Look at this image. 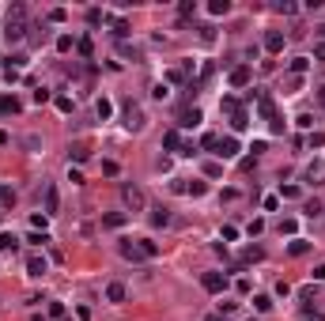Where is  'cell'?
Instances as JSON below:
<instances>
[{
  "label": "cell",
  "instance_id": "obj_43",
  "mask_svg": "<svg viewBox=\"0 0 325 321\" xmlns=\"http://www.w3.org/2000/svg\"><path fill=\"white\" fill-rule=\"evenodd\" d=\"M200 38H204V42H212V38H216V27L204 23V27H200Z\"/></svg>",
  "mask_w": 325,
  "mask_h": 321
},
{
  "label": "cell",
  "instance_id": "obj_6",
  "mask_svg": "<svg viewBox=\"0 0 325 321\" xmlns=\"http://www.w3.org/2000/svg\"><path fill=\"white\" fill-rule=\"evenodd\" d=\"M118 254L125 257V261H148L144 249H140V242H132V238H121V242H118Z\"/></svg>",
  "mask_w": 325,
  "mask_h": 321
},
{
  "label": "cell",
  "instance_id": "obj_30",
  "mask_svg": "<svg viewBox=\"0 0 325 321\" xmlns=\"http://www.w3.org/2000/svg\"><path fill=\"white\" fill-rule=\"evenodd\" d=\"M307 68H310V57H295V61H291V72L295 76H303Z\"/></svg>",
  "mask_w": 325,
  "mask_h": 321
},
{
  "label": "cell",
  "instance_id": "obj_21",
  "mask_svg": "<svg viewBox=\"0 0 325 321\" xmlns=\"http://www.w3.org/2000/svg\"><path fill=\"white\" fill-rule=\"evenodd\" d=\"M68 155H72L76 163H83V159H91V148H87V144H72V148H68Z\"/></svg>",
  "mask_w": 325,
  "mask_h": 321
},
{
  "label": "cell",
  "instance_id": "obj_44",
  "mask_svg": "<svg viewBox=\"0 0 325 321\" xmlns=\"http://www.w3.org/2000/svg\"><path fill=\"white\" fill-rule=\"evenodd\" d=\"M151 95H155V99L163 102V99H167V95H170V91H167V83H155V87H151Z\"/></svg>",
  "mask_w": 325,
  "mask_h": 321
},
{
  "label": "cell",
  "instance_id": "obj_37",
  "mask_svg": "<svg viewBox=\"0 0 325 321\" xmlns=\"http://www.w3.org/2000/svg\"><path fill=\"white\" fill-rule=\"evenodd\" d=\"M0 204H4V208H12V204H15V193L8 186H0Z\"/></svg>",
  "mask_w": 325,
  "mask_h": 321
},
{
  "label": "cell",
  "instance_id": "obj_48",
  "mask_svg": "<svg viewBox=\"0 0 325 321\" xmlns=\"http://www.w3.org/2000/svg\"><path fill=\"white\" fill-rule=\"evenodd\" d=\"M27 242H31V246H45V242H50V235H38V231H34V235L27 238Z\"/></svg>",
  "mask_w": 325,
  "mask_h": 321
},
{
  "label": "cell",
  "instance_id": "obj_5",
  "mask_svg": "<svg viewBox=\"0 0 325 321\" xmlns=\"http://www.w3.org/2000/svg\"><path fill=\"white\" fill-rule=\"evenodd\" d=\"M219 159H235L238 151H242V144H238V136H219L216 140V148H212Z\"/></svg>",
  "mask_w": 325,
  "mask_h": 321
},
{
  "label": "cell",
  "instance_id": "obj_10",
  "mask_svg": "<svg viewBox=\"0 0 325 321\" xmlns=\"http://www.w3.org/2000/svg\"><path fill=\"white\" fill-rule=\"evenodd\" d=\"M250 80H253L250 64H238V68H231V87H246Z\"/></svg>",
  "mask_w": 325,
  "mask_h": 321
},
{
  "label": "cell",
  "instance_id": "obj_42",
  "mask_svg": "<svg viewBox=\"0 0 325 321\" xmlns=\"http://www.w3.org/2000/svg\"><path fill=\"white\" fill-rule=\"evenodd\" d=\"M204 174H208V178H219V174H223V167H219V163H204Z\"/></svg>",
  "mask_w": 325,
  "mask_h": 321
},
{
  "label": "cell",
  "instance_id": "obj_18",
  "mask_svg": "<svg viewBox=\"0 0 325 321\" xmlns=\"http://www.w3.org/2000/svg\"><path fill=\"white\" fill-rule=\"evenodd\" d=\"M15 249H19V238L4 231V235H0V254H15Z\"/></svg>",
  "mask_w": 325,
  "mask_h": 321
},
{
  "label": "cell",
  "instance_id": "obj_14",
  "mask_svg": "<svg viewBox=\"0 0 325 321\" xmlns=\"http://www.w3.org/2000/svg\"><path fill=\"white\" fill-rule=\"evenodd\" d=\"M125 212H110V216H102V227H110V231H121V227H125Z\"/></svg>",
  "mask_w": 325,
  "mask_h": 321
},
{
  "label": "cell",
  "instance_id": "obj_46",
  "mask_svg": "<svg viewBox=\"0 0 325 321\" xmlns=\"http://www.w3.org/2000/svg\"><path fill=\"white\" fill-rule=\"evenodd\" d=\"M310 148H325V132H310Z\"/></svg>",
  "mask_w": 325,
  "mask_h": 321
},
{
  "label": "cell",
  "instance_id": "obj_8",
  "mask_svg": "<svg viewBox=\"0 0 325 321\" xmlns=\"http://www.w3.org/2000/svg\"><path fill=\"white\" fill-rule=\"evenodd\" d=\"M19 110H23V102L15 95H0V118H15Z\"/></svg>",
  "mask_w": 325,
  "mask_h": 321
},
{
  "label": "cell",
  "instance_id": "obj_36",
  "mask_svg": "<svg viewBox=\"0 0 325 321\" xmlns=\"http://www.w3.org/2000/svg\"><path fill=\"white\" fill-rule=\"evenodd\" d=\"M185 80H189V76L181 72V68H170V72H167V83H185Z\"/></svg>",
  "mask_w": 325,
  "mask_h": 321
},
{
  "label": "cell",
  "instance_id": "obj_19",
  "mask_svg": "<svg viewBox=\"0 0 325 321\" xmlns=\"http://www.w3.org/2000/svg\"><path fill=\"white\" fill-rule=\"evenodd\" d=\"M106 299H110V303H125V284H110L106 287Z\"/></svg>",
  "mask_w": 325,
  "mask_h": 321
},
{
  "label": "cell",
  "instance_id": "obj_51",
  "mask_svg": "<svg viewBox=\"0 0 325 321\" xmlns=\"http://www.w3.org/2000/svg\"><path fill=\"white\" fill-rule=\"evenodd\" d=\"M34 102H38V106L50 102V91H45V87H38V91H34Z\"/></svg>",
  "mask_w": 325,
  "mask_h": 321
},
{
  "label": "cell",
  "instance_id": "obj_3",
  "mask_svg": "<svg viewBox=\"0 0 325 321\" xmlns=\"http://www.w3.org/2000/svg\"><path fill=\"white\" fill-rule=\"evenodd\" d=\"M148 125V118H144V110H140L136 102H125V129L129 132H140Z\"/></svg>",
  "mask_w": 325,
  "mask_h": 321
},
{
  "label": "cell",
  "instance_id": "obj_33",
  "mask_svg": "<svg viewBox=\"0 0 325 321\" xmlns=\"http://www.w3.org/2000/svg\"><path fill=\"white\" fill-rule=\"evenodd\" d=\"M140 249H144V257H159V246L151 238H140Z\"/></svg>",
  "mask_w": 325,
  "mask_h": 321
},
{
  "label": "cell",
  "instance_id": "obj_20",
  "mask_svg": "<svg viewBox=\"0 0 325 321\" xmlns=\"http://www.w3.org/2000/svg\"><path fill=\"white\" fill-rule=\"evenodd\" d=\"M219 110H223V113H238V110H242V102H238L235 95H223V102H219Z\"/></svg>",
  "mask_w": 325,
  "mask_h": 321
},
{
  "label": "cell",
  "instance_id": "obj_50",
  "mask_svg": "<svg viewBox=\"0 0 325 321\" xmlns=\"http://www.w3.org/2000/svg\"><path fill=\"white\" fill-rule=\"evenodd\" d=\"M50 317H64V303H50Z\"/></svg>",
  "mask_w": 325,
  "mask_h": 321
},
{
  "label": "cell",
  "instance_id": "obj_56",
  "mask_svg": "<svg viewBox=\"0 0 325 321\" xmlns=\"http://www.w3.org/2000/svg\"><path fill=\"white\" fill-rule=\"evenodd\" d=\"M314 34H318V42H325V23L318 27V31H314Z\"/></svg>",
  "mask_w": 325,
  "mask_h": 321
},
{
  "label": "cell",
  "instance_id": "obj_4",
  "mask_svg": "<svg viewBox=\"0 0 325 321\" xmlns=\"http://www.w3.org/2000/svg\"><path fill=\"white\" fill-rule=\"evenodd\" d=\"M200 287H204L208 295H223L227 291V276L223 272H204V276H200Z\"/></svg>",
  "mask_w": 325,
  "mask_h": 321
},
{
  "label": "cell",
  "instance_id": "obj_58",
  "mask_svg": "<svg viewBox=\"0 0 325 321\" xmlns=\"http://www.w3.org/2000/svg\"><path fill=\"white\" fill-rule=\"evenodd\" d=\"M318 99H321V102H325V87H318Z\"/></svg>",
  "mask_w": 325,
  "mask_h": 321
},
{
  "label": "cell",
  "instance_id": "obj_25",
  "mask_svg": "<svg viewBox=\"0 0 325 321\" xmlns=\"http://www.w3.org/2000/svg\"><path fill=\"white\" fill-rule=\"evenodd\" d=\"M151 223H155V227H167V223H170V212L167 208H151Z\"/></svg>",
  "mask_w": 325,
  "mask_h": 321
},
{
  "label": "cell",
  "instance_id": "obj_53",
  "mask_svg": "<svg viewBox=\"0 0 325 321\" xmlns=\"http://www.w3.org/2000/svg\"><path fill=\"white\" fill-rule=\"evenodd\" d=\"M314 57H318V61H325V42H314Z\"/></svg>",
  "mask_w": 325,
  "mask_h": 321
},
{
  "label": "cell",
  "instance_id": "obj_28",
  "mask_svg": "<svg viewBox=\"0 0 325 321\" xmlns=\"http://www.w3.org/2000/svg\"><path fill=\"white\" fill-rule=\"evenodd\" d=\"M178 15H181V19L197 15V0H181V4H178Z\"/></svg>",
  "mask_w": 325,
  "mask_h": 321
},
{
  "label": "cell",
  "instance_id": "obj_34",
  "mask_svg": "<svg viewBox=\"0 0 325 321\" xmlns=\"http://www.w3.org/2000/svg\"><path fill=\"white\" fill-rule=\"evenodd\" d=\"M261 257H265V249H261V246H250V249L242 254V261H246V265H250V261H261Z\"/></svg>",
  "mask_w": 325,
  "mask_h": 321
},
{
  "label": "cell",
  "instance_id": "obj_24",
  "mask_svg": "<svg viewBox=\"0 0 325 321\" xmlns=\"http://www.w3.org/2000/svg\"><path fill=\"white\" fill-rule=\"evenodd\" d=\"M185 193H189V197H204L208 186H204V181H189V178H185Z\"/></svg>",
  "mask_w": 325,
  "mask_h": 321
},
{
  "label": "cell",
  "instance_id": "obj_52",
  "mask_svg": "<svg viewBox=\"0 0 325 321\" xmlns=\"http://www.w3.org/2000/svg\"><path fill=\"white\" fill-rule=\"evenodd\" d=\"M76 50H80L83 57H91V38H83V42H76Z\"/></svg>",
  "mask_w": 325,
  "mask_h": 321
},
{
  "label": "cell",
  "instance_id": "obj_29",
  "mask_svg": "<svg viewBox=\"0 0 325 321\" xmlns=\"http://www.w3.org/2000/svg\"><path fill=\"white\" fill-rule=\"evenodd\" d=\"M272 8H276V12H280V15H295V12H299V8H295L291 0H276Z\"/></svg>",
  "mask_w": 325,
  "mask_h": 321
},
{
  "label": "cell",
  "instance_id": "obj_7",
  "mask_svg": "<svg viewBox=\"0 0 325 321\" xmlns=\"http://www.w3.org/2000/svg\"><path fill=\"white\" fill-rule=\"evenodd\" d=\"M303 178H307V186H325V163L314 159L307 170H303Z\"/></svg>",
  "mask_w": 325,
  "mask_h": 321
},
{
  "label": "cell",
  "instance_id": "obj_40",
  "mask_svg": "<svg viewBox=\"0 0 325 321\" xmlns=\"http://www.w3.org/2000/svg\"><path fill=\"white\" fill-rule=\"evenodd\" d=\"M113 34H118V38H129V23H125V19H118V23H113Z\"/></svg>",
  "mask_w": 325,
  "mask_h": 321
},
{
  "label": "cell",
  "instance_id": "obj_35",
  "mask_svg": "<svg viewBox=\"0 0 325 321\" xmlns=\"http://www.w3.org/2000/svg\"><path fill=\"white\" fill-rule=\"evenodd\" d=\"M72 45H76V38H72V34H61V38H57V50H61V53H68Z\"/></svg>",
  "mask_w": 325,
  "mask_h": 321
},
{
  "label": "cell",
  "instance_id": "obj_12",
  "mask_svg": "<svg viewBox=\"0 0 325 321\" xmlns=\"http://www.w3.org/2000/svg\"><path fill=\"white\" fill-rule=\"evenodd\" d=\"M257 113H261L265 121H272V118H276V102L269 99V95H261V99H257Z\"/></svg>",
  "mask_w": 325,
  "mask_h": 321
},
{
  "label": "cell",
  "instance_id": "obj_13",
  "mask_svg": "<svg viewBox=\"0 0 325 321\" xmlns=\"http://www.w3.org/2000/svg\"><path fill=\"white\" fill-rule=\"evenodd\" d=\"M265 50H269V53H284V34L280 31H269V34H265Z\"/></svg>",
  "mask_w": 325,
  "mask_h": 321
},
{
  "label": "cell",
  "instance_id": "obj_59",
  "mask_svg": "<svg viewBox=\"0 0 325 321\" xmlns=\"http://www.w3.org/2000/svg\"><path fill=\"white\" fill-rule=\"evenodd\" d=\"M34 321H45V317H34Z\"/></svg>",
  "mask_w": 325,
  "mask_h": 321
},
{
  "label": "cell",
  "instance_id": "obj_2",
  "mask_svg": "<svg viewBox=\"0 0 325 321\" xmlns=\"http://www.w3.org/2000/svg\"><path fill=\"white\" fill-rule=\"evenodd\" d=\"M121 200H125L129 212H144L148 208V197H144V189H140V186H121Z\"/></svg>",
  "mask_w": 325,
  "mask_h": 321
},
{
  "label": "cell",
  "instance_id": "obj_16",
  "mask_svg": "<svg viewBox=\"0 0 325 321\" xmlns=\"http://www.w3.org/2000/svg\"><path fill=\"white\" fill-rule=\"evenodd\" d=\"M288 254H291V257L310 254V242H307V238H291V242H288Z\"/></svg>",
  "mask_w": 325,
  "mask_h": 321
},
{
  "label": "cell",
  "instance_id": "obj_57",
  "mask_svg": "<svg viewBox=\"0 0 325 321\" xmlns=\"http://www.w3.org/2000/svg\"><path fill=\"white\" fill-rule=\"evenodd\" d=\"M208 321H227V317H223V314H212V317H208Z\"/></svg>",
  "mask_w": 325,
  "mask_h": 321
},
{
  "label": "cell",
  "instance_id": "obj_41",
  "mask_svg": "<svg viewBox=\"0 0 325 321\" xmlns=\"http://www.w3.org/2000/svg\"><path fill=\"white\" fill-rule=\"evenodd\" d=\"M64 19H68V12H64V8H53V12H50V23H64Z\"/></svg>",
  "mask_w": 325,
  "mask_h": 321
},
{
  "label": "cell",
  "instance_id": "obj_15",
  "mask_svg": "<svg viewBox=\"0 0 325 321\" xmlns=\"http://www.w3.org/2000/svg\"><path fill=\"white\" fill-rule=\"evenodd\" d=\"M57 208H61V197L53 186H45V216H57Z\"/></svg>",
  "mask_w": 325,
  "mask_h": 321
},
{
  "label": "cell",
  "instance_id": "obj_31",
  "mask_svg": "<svg viewBox=\"0 0 325 321\" xmlns=\"http://www.w3.org/2000/svg\"><path fill=\"white\" fill-rule=\"evenodd\" d=\"M95 110H99V118L106 121L110 113H113V106H110V99H99V102H95Z\"/></svg>",
  "mask_w": 325,
  "mask_h": 321
},
{
  "label": "cell",
  "instance_id": "obj_22",
  "mask_svg": "<svg viewBox=\"0 0 325 321\" xmlns=\"http://www.w3.org/2000/svg\"><path fill=\"white\" fill-rule=\"evenodd\" d=\"M246 125H250V113H246V110H238V113H231V129H235V132H242Z\"/></svg>",
  "mask_w": 325,
  "mask_h": 321
},
{
  "label": "cell",
  "instance_id": "obj_38",
  "mask_svg": "<svg viewBox=\"0 0 325 321\" xmlns=\"http://www.w3.org/2000/svg\"><path fill=\"white\" fill-rule=\"evenodd\" d=\"M303 212H307L310 219H318L321 216V200H307V208H303Z\"/></svg>",
  "mask_w": 325,
  "mask_h": 321
},
{
  "label": "cell",
  "instance_id": "obj_26",
  "mask_svg": "<svg viewBox=\"0 0 325 321\" xmlns=\"http://www.w3.org/2000/svg\"><path fill=\"white\" fill-rule=\"evenodd\" d=\"M299 186H280V193H276V197H280V200H299Z\"/></svg>",
  "mask_w": 325,
  "mask_h": 321
},
{
  "label": "cell",
  "instance_id": "obj_1",
  "mask_svg": "<svg viewBox=\"0 0 325 321\" xmlns=\"http://www.w3.org/2000/svg\"><path fill=\"white\" fill-rule=\"evenodd\" d=\"M4 38H8V42H23V38H27V8H23V4H12V12H8V27H4Z\"/></svg>",
  "mask_w": 325,
  "mask_h": 321
},
{
  "label": "cell",
  "instance_id": "obj_27",
  "mask_svg": "<svg viewBox=\"0 0 325 321\" xmlns=\"http://www.w3.org/2000/svg\"><path fill=\"white\" fill-rule=\"evenodd\" d=\"M208 12H212V15H227V12H231V0H212Z\"/></svg>",
  "mask_w": 325,
  "mask_h": 321
},
{
  "label": "cell",
  "instance_id": "obj_23",
  "mask_svg": "<svg viewBox=\"0 0 325 321\" xmlns=\"http://www.w3.org/2000/svg\"><path fill=\"white\" fill-rule=\"evenodd\" d=\"M253 310H257V314H269V310H272V299L269 295H253Z\"/></svg>",
  "mask_w": 325,
  "mask_h": 321
},
{
  "label": "cell",
  "instance_id": "obj_9",
  "mask_svg": "<svg viewBox=\"0 0 325 321\" xmlns=\"http://www.w3.org/2000/svg\"><path fill=\"white\" fill-rule=\"evenodd\" d=\"M197 125H200V110H197V106H193V110L185 106V110L178 113V129H197Z\"/></svg>",
  "mask_w": 325,
  "mask_h": 321
},
{
  "label": "cell",
  "instance_id": "obj_45",
  "mask_svg": "<svg viewBox=\"0 0 325 321\" xmlns=\"http://www.w3.org/2000/svg\"><path fill=\"white\" fill-rule=\"evenodd\" d=\"M295 125H299V129H310L314 118H310V113H299V118H295Z\"/></svg>",
  "mask_w": 325,
  "mask_h": 321
},
{
  "label": "cell",
  "instance_id": "obj_17",
  "mask_svg": "<svg viewBox=\"0 0 325 321\" xmlns=\"http://www.w3.org/2000/svg\"><path fill=\"white\" fill-rule=\"evenodd\" d=\"M27 272H31V276H45V257H27Z\"/></svg>",
  "mask_w": 325,
  "mask_h": 321
},
{
  "label": "cell",
  "instance_id": "obj_11",
  "mask_svg": "<svg viewBox=\"0 0 325 321\" xmlns=\"http://www.w3.org/2000/svg\"><path fill=\"white\" fill-rule=\"evenodd\" d=\"M163 148L181 155V132H178V129H167V132H163Z\"/></svg>",
  "mask_w": 325,
  "mask_h": 321
},
{
  "label": "cell",
  "instance_id": "obj_47",
  "mask_svg": "<svg viewBox=\"0 0 325 321\" xmlns=\"http://www.w3.org/2000/svg\"><path fill=\"white\" fill-rule=\"evenodd\" d=\"M87 23H91V27L102 23V12H99V8H91V12H87Z\"/></svg>",
  "mask_w": 325,
  "mask_h": 321
},
{
  "label": "cell",
  "instance_id": "obj_32",
  "mask_svg": "<svg viewBox=\"0 0 325 321\" xmlns=\"http://www.w3.org/2000/svg\"><path fill=\"white\" fill-rule=\"evenodd\" d=\"M295 231H299V223H295V219H280V235L295 238Z\"/></svg>",
  "mask_w": 325,
  "mask_h": 321
},
{
  "label": "cell",
  "instance_id": "obj_55",
  "mask_svg": "<svg viewBox=\"0 0 325 321\" xmlns=\"http://www.w3.org/2000/svg\"><path fill=\"white\" fill-rule=\"evenodd\" d=\"M314 280H325V265H318V268H314Z\"/></svg>",
  "mask_w": 325,
  "mask_h": 321
},
{
  "label": "cell",
  "instance_id": "obj_39",
  "mask_svg": "<svg viewBox=\"0 0 325 321\" xmlns=\"http://www.w3.org/2000/svg\"><path fill=\"white\" fill-rule=\"evenodd\" d=\"M57 110H61V113H72V99H68V95H57Z\"/></svg>",
  "mask_w": 325,
  "mask_h": 321
},
{
  "label": "cell",
  "instance_id": "obj_49",
  "mask_svg": "<svg viewBox=\"0 0 325 321\" xmlns=\"http://www.w3.org/2000/svg\"><path fill=\"white\" fill-rule=\"evenodd\" d=\"M238 238V227H231V223H227V227H223V242H235Z\"/></svg>",
  "mask_w": 325,
  "mask_h": 321
},
{
  "label": "cell",
  "instance_id": "obj_54",
  "mask_svg": "<svg viewBox=\"0 0 325 321\" xmlns=\"http://www.w3.org/2000/svg\"><path fill=\"white\" fill-rule=\"evenodd\" d=\"M307 321H325V314L321 310H307Z\"/></svg>",
  "mask_w": 325,
  "mask_h": 321
}]
</instances>
